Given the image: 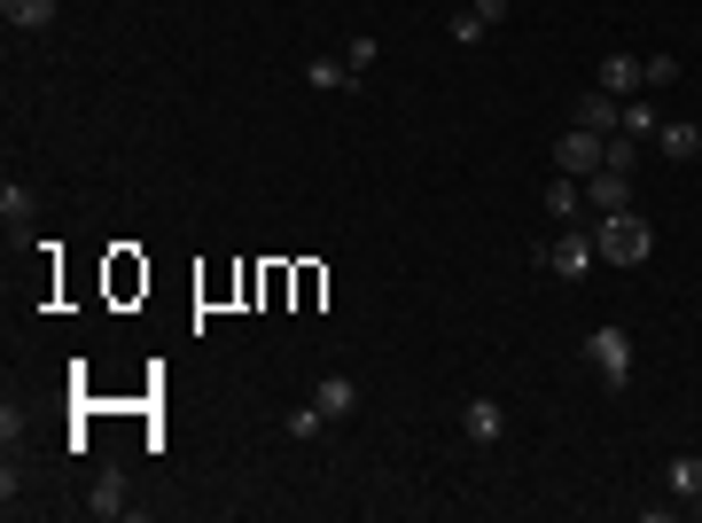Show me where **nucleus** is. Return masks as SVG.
I'll list each match as a JSON object with an SVG mask.
<instances>
[{
	"mask_svg": "<svg viewBox=\"0 0 702 523\" xmlns=\"http://www.w3.org/2000/svg\"><path fill=\"white\" fill-rule=\"evenodd\" d=\"M593 250L608 258V266H648V258H656L648 211H601V219H593Z\"/></svg>",
	"mask_w": 702,
	"mask_h": 523,
	"instance_id": "nucleus-1",
	"label": "nucleus"
},
{
	"mask_svg": "<svg viewBox=\"0 0 702 523\" xmlns=\"http://www.w3.org/2000/svg\"><path fill=\"white\" fill-rule=\"evenodd\" d=\"M633 360H640V352H633V328H625V320H601V328L585 336V368H593L601 391H625V383H633Z\"/></svg>",
	"mask_w": 702,
	"mask_h": 523,
	"instance_id": "nucleus-2",
	"label": "nucleus"
},
{
	"mask_svg": "<svg viewBox=\"0 0 702 523\" xmlns=\"http://www.w3.org/2000/svg\"><path fill=\"white\" fill-rule=\"evenodd\" d=\"M547 274H562V282H585L593 266H601V250H593V227H562L547 250H531Z\"/></svg>",
	"mask_w": 702,
	"mask_h": 523,
	"instance_id": "nucleus-3",
	"label": "nucleus"
},
{
	"mask_svg": "<svg viewBox=\"0 0 702 523\" xmlns=\"http://www.w3.org/2000/svg\"><path fill=\"white\" fill-rule=\"evenodd\" d=\"M640 70H648V63L617 47V55H601V63H593V86H601V95H617V102H633V95H648V78H640Z\"/></svg>",
	"mask_w": 702,
	"mask_h": 523,
	"instance_id": "nucleus-4",
	"label": "nucleus"
},
{
	"mask_svg": "<svg viewBox=\"0 0 702 523\" xmlns=\"http://www.w3.org/2000/svg\"><path fill=\"white\" fill-rule=\"evenodd\" d=\"M601 149H608V133H585V126H570V133L555 141V164L570 172V181H593V172H601Z\"/></svg>",
	"mask_w": 702,
	"mask_h": 523,
	"instance_id": "nucleus-5",
	"label": "nucleus"
},
{
	"mask_svg": "<svg viewBox=\"0 0 702 523\" xmlns=\"http://www.w3.org/2000/svg\"><path fill=\"white\" fill-rule=\"evenodd\" d=\"M461 438H469V446H500V438H507V406H500V399H469V406H461Z\"/></svg>",
	"mask_w": 702,
	"mask_h": 523,
	"instance_id": "nucleus-6",
	"label": "nucleus"
},
{
	"mask_svg": "<svg viewBox=\"0 0 702 523\" xmlns=\"http://www.w3.org/2000/svg\"><path fill=\"white\" fill-rule=\"evenodd\" d=\"M312 406H320L328 422H351V414H360V406H368V391H360V383H351V375H320V391H312Z\"/></svg>",
	"mask_w": 702,
	"mask_h": 523,
	"instance_id": "nucleus-7",
	"label": "nucleus"
},
{
	"mask_svg": "<svg viewBox=\"0 0 702 523\" xmlns=\"http://www.w3.org/2000/svg\"><path fill=\"white\" fill-rule=\"evenodd\" d=\"M585 204H593V211H633V172H608V164H601L593 181H585Z\"/></svg>",
	"mask_w": 702,
	"mask_h": 523,
	"instance_id": "nucleus-8",
	"label": "nucleus"
},
{
	"mask_svg": "<svg viewBox=\"0 0 702 523\" xmlns=\"http://www.w3.org/2000/svg\"><path fill=\"white\" fill-rule=\"evenodd\" d=\"M133 484H125V469H102L95 477V500H86V515H102V523H118V515H133V500H125Z\"/></svg>",
	"mask_w": 702,
	"mask_h": 523,
	"instance_id": "nucleus-9",
	"label": "nucleus"
},
{
	"mask_svg": "<svg viewBox=\"0 0 702 523\" xmlns=\"http://www.w3.org/2000/svg\"><path fill=\"white\" fill-rule=\"evenodd\" d=\"M617 118H625V102H617V95H601V86H593V95H578V126H585V133H608Z\"/></svg>",
	"mask_w": 702,
	"mask_h": 523,
	"instance_id": "nucleus-10",
	"label": "nucleus"
},
{
	"mask_svg": "<svg viewBox=\"0 0 702 523\" xmlns=\"http://www.w3.org/2000/svg\"><path fill=\"white\" fill-rule=\"evenodd\" d=\"M0 17H9V32H47L55 24V0H0Z\"/></svg>",
	"mask_w": 702,
	"mask_h": 523,
	"instance_id": "nucleus-11",
	"label": "nucleus"
},
{
	"mask_svg": "<svg viewBox=\"0 0 702 523\" xmlns=\"http://www.w3.org/2000/svg\"><path fill=\"white\" fill-rule=\"evenodd\" d=\"M305 78L320 86V95H343V86H360V70H351L343 55H320V63H305Z\"/></svg>",
	"mask_w": 702,
	"mask_h": 523,
	"instance_id": "nucleus-12",
	"label": "nucleus"
},
{
	"mask_svg": "<svg viewBox=\"0 0 702 523\" xmlns=\"http://www.w3.org/2000/svg\"><path fill=\"white\" fill-rule=\"evenodd\" d=\"M547 211H555L562 227H578V211H585V181H570V172H562V181L547 188Z\"/></svg>",
	"mask_w": 702,
	"mask_h": 523,
	"instance_id": "nucleus-13",
	"label": "nucleus"
},
{
	"mask_svg": "<svg viewBox=\"0 0 702 523\" xmlns=\"http://www.w3.org/2000/svg\"><path fill=\"white\" fill-rule=\"evenodd\" d=\"M656 149L671 164H687V156H702V126H656Z\"/></svg>",
	"mask_w": 702,
	"mask_h": 523,
	"instance_id": "nucleus-14",
	"label": "nucleus"
},
{
	"mask_svg": "<svg viewBox=\"0 0 702 523\" xmlns=\"http://www.w3.org/2000/svg\"><path fill=\"white\" fill-rule=\"evenodd\" d=\"M663 484H671L679 500H702V454H679V461L663 469Z\"/></svg>",
	"mask_w": 702,
	"mask_h": 523,
	"instance_id": "nucleus-15",
	"label": "nucleus"
},
{
	"mask_svg": "<svg viewBox=\"0 0 702 523\" xmlns=\"http://www.w3.org/2000/svg\"><path fill=\"white\" fill-rule=\"evenodd\" d=\"M32 211H40V196H32L24 181H0V219H9V227H24Z\"/></svg>",
	"mask_w": 702,
	"mask_h": 523,
	"instance_id": "nucleus-16",
	"label": "nucleus"
},
{
	"mask_svg": "<svg viewBox=\"0 0 702 523\" xmlns=\"http://www.w3.org/2000/svg\"><path fill=\"white\" fill-rule=\"evenodd\" d=\"M617 126H625V133H633V141H656V126H663V118H656V102H648V95H633V102H625V118H617Z\"/></svg>",
	"mask_w": 702,
	"mask_h": 523,
	"instance_id": "nucleus-17",
	"label": "nucleus"
},
{
	"mask_svg": "<svg viewBox=\"0 0 702 523\" xmlns=\"http://www.w3.org/2000/svg\"><path fill=\"white\" fill-rule=\"evenodd\" d=\"M679 70H687L679 55H648V70H640V78H648V95H663V86H679Z\"/></svg>",
	"mask_w": 702,
	"mask_h": 523,
	"instance_id": "nucleus-18",
	"label": "nucleus"
},
{
	"mask_svg": "<svg viewBox=\"0 0 702 523\" xmlns=\"http://www.w3.org/2000/svg\"><path fill=\"white\" fill-rule=\"evenodd\" d=\"M484 32H492V24H484V17H476V9H453V47H476V40H484Z\"/></svg>",
	"mask_w": 702,
	"mask_h": 523,
	"instance_id": "nucleus-19",
	"label": "nucleus"
},
{
	"mask_svg": "<svg viewBox=\"0 0 702 523\" xmlns=\"http://www.w3.org/2000/svg\"><path fill=\"white\" fill-rule=\"evenodd\" d=\"M282 429H289V438H320V429H328V414H320V406H297Z\"/></svg>",
	"mask_w": 702,
	"mask_h": 523,
	"instance_id": "nucleus-20",
	"label": "nucleus"
},
{
	"mask_svg": "<svg viewBox=\"0 0 702 523\" xmlns=\"http://www.w3.org/2000/svg\"><path fill=\"white\" fill-rule=\"evenodd\" d=\"M469 9H476V17H484V24H500V17H507V9H515V0H469Z\"/></svg>",
	"mask_w": 702,
	"mask_h": 523,
	"instance_id": "nucleus-21",
	"label": "nucleus"
}]
</instances>
